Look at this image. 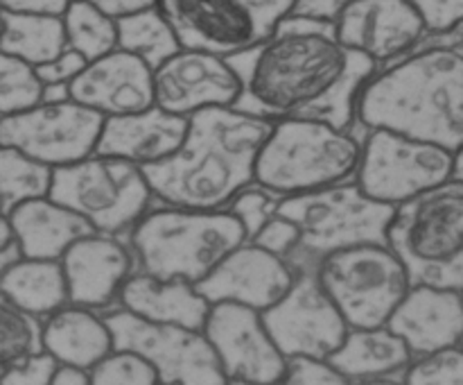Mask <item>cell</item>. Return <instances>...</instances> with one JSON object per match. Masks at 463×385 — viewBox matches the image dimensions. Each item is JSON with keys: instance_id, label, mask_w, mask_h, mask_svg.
Wrapping results in <instances>:
<instances>
[{"instance_id": "obj_1", "label": "cell", "mask_w": 463, "mask_h": 385, "mask_svg": "<svg viewBox=\"0 0 463 385\" xmlns=\"http://www.w3.org/2000/svg\"><path fill=\"white\" fill-rule=\"evenodd\" d=\"M274 122L235 107L194 113L179 152L145 168L154 197L167 207L229 208L244 188L256 184L258 157Z\"/></svg>"}, {"instance_id": "obj_2", "label": "cell", "mask_w": 463, "mask_h": 385, "mask_svg": "<svg viewBox=\"0 0 463 385\" xmlns=\"http://www.w3.org/2000/svg\"><path fill=\"white\" fill-rule=\"evenodd\" d=\"M229 59L244 82L235 109L280 120L326 98L346 72L351 50L339 41L335 23L288 14L269 39Z\"/></svg>"}, {"instance_id": "obj_3", "label": "cell", "mask_w": 463, "mask_h": 385, "mask_svg": "<svg viewBox=\"0 0 463 385\" xmlns=\"http://www.w3.org/2000/svg\"><path fill=\"white\" fill-rule=\"evenodd\" d=\"M357 120L411 139L463 148V48L434 45L384 68L362 91Z\"/></svg>"}, {"instance_id": "obj_4", "label": "cell", "mask_w": 463, "mask_h": 385, "mask_svg": "<svg viewBox=\"0 0 463 385\" xmlns=\"http://www.w3.org/2000/svg\"><path fill=\"white\" fill-rule=\"evenodd\" d=\"M247 240L242 222L229 208L203 211L165 204L149 211L131 231L140 272L194 285Z\"/></svg>"}, {"instance_id": "obj_5", "label": "cell", "mask_w": 463, "mask_h": 385, "mask_svg": "<svg viewBox=\"0 0 463 385\" xmlns=\"http://www.w3.org/2000/svg\"><path fill=\"white\" fill-rule=\"evenodd\" d=\"M364 143L315 118H280L258 157L256 184L279 197L312 193L357 177Z\"/></svg>"}, {"instance_id": "obj_6", "label": "cell", "mask_w": 463, "mask_h": 385, "mask_svg": "<svg viewBox=\"0 0 463 385\" xmlns=\"http://www.w3.org/2000/svg\"><path fill=\"white\" fill-rule=\"evenodd\" d=\"M396 207L371 197L357 179L283 197L279 213L301 229V245L288 258L294 270L319 267L330 254L357 245H389Z\"/></svg>"}, {"instance_id": "obj_7", "label": "cell", "mask_w": 463, "mask_h": 385, "mask_svg": "<svg viewBox=\"0 0 463 385\" xmlns=\"http://www.w3.org/2000/svg\"><path fill=\"white\" fill-rule=\"evenodd\" d=\"M389 245L411 284L463 293V184L450 179L398 207Z\"/></svg>"}, {"instance_id": "obj_8", "label": "cell", "mask_w": 463, "mask_h": 385, "mask_svg": "<svg viewBox=\"0 0 463 385\" xmlns=\"http://www.w3.org/2000/svg\"><path fill=\"white\" fill-rule=\"evenodd\" d=\"M50 197L84 216L95 231L111 236L134 229L156 199L143 166L107 154L57 168Z\"/></svg>"}, {"instance_id": "obj_9", "label": "cell", "mask_w": 463, "mask_h": 385, "mask_svg": "<svg viewBox=\"0 0 463 385\" xmlns=\"http://www.w3.org/2000/svg\"><path fill=\"white\" fill-rule=\"evenodd\" d=\"M317 272L351 329L389 324L414 285L392 245L371 243L339 249L326 256Z\"/></svg>"}, {"instance_id": "obj_10", "label": "cell", "mask_w": 463, "mask_h": 385, "mask_svg": "<svg viewBox=\"0 0 463 385\" xmlns=\"http://www.w3.org/2000/svg\"><path fill=\"white\" fill-rule=\"evenodd\" d=\"M357 184L392 207H402L455 177V152L392 130H369Z\"/></svg>"}, {"instance_id": "obj_11", "label": "cell", "mask_w": 463, "mask_h": 385, "mask_svg": "<svg viewBox=\"0 0 463 385\" xmlns=\"http://www.w3.org/2000/svg\"><path fill=\"white\" fill-rule=\"evenodd\" d=\"M107 322L116 349L134 351L152 362L161 385H224L229 380L203 331L156 324L125 308L107 315Z\"/></svg>"}, {"instance_id": "obj_12", "label": "cell", "mask_w": 463, "mask_h": 385, "mask_svg": "<svg viewBox=\"0 0 463 385\" xmlns=\"http://www.w3.org/2000/svg\"><path fill=\"white\" fill-rule=\"evenodd\" d=\"M107 116L77 100L43 102L30 111L0 118V145L16 148L57 168L98 154Z\"/></svg>"}, {"instance_id": "obj_13", "label": "cell", "mask_w": 463, "mask_h": 385, "mask_svg": "<svg viewBox=\"0 0 463 385\" xmlns=\"http://www.w3.org/2000/svg\"><path fill=\"white\" fill-rule=\"evenodd\" d=\"M262 320L285 358H330L351 331L315 267L298 270L292 290L262 311Z\"/></svg>"}, {"instance_id": "obj_14", "label": "cell", "mask_w": 463, "mask_h": 385, "mask_svg": "<svg viewBox=\"0 0 463 385\" xmlns=\"http://www.w3.org/2000/svg\"><path fill=\"white\" fill-rule=\"evenodd\" d=\"M156 107L193 118L213 107H235L244 93L238 68L224 54L181 48L154 71Z\"/></svg>"}, {"instance_id": "obj_15", "label": "cell", "mask_w": 463, "mask_h": 385, "mask_svg": "<svg viewBox=\"0 0 463 385\" xmlns=\"http://www.w3.org/2000/svg\"><path fill=\"white\" fill-rule=\"evenodd\" d=\"M158 7L184 48L231 57L274 34L249 0H161Z\"/></svg>"}, {"instance_id": "obj_16", "label": "cell", "mask_w": 463, "mask_h": 385, "mask_svg": "<svg viewBox=\"0 0 463 385\" xmlns=\"http://www.w3.org/2000/svg\"><path fill=\"white\" fill-rule=\"evenodd\" d=\"M203 333L215 347L229 379L274 385L288 367V358L276 347L256 308L233 302L213 303Z\"/></svg>"}, {"instance_id": "obj_17", "label": "cell", "mask_w": 463, "mask_h": 385, "mask_svg": "<svg viewBox=\"0 0 463 385\" xmlns=\"http://www.w3.org/2000/svg\"><path fill=\"white\" fill-rule=\"evenodd\" d=\"M337 36L348 50L389 63L414 53L428 30L411 0H353L339 16Z\"/></svg>"}, {"instance_id": "obj_18", "label": "cell", "mask_w": 463, "mask_h": 385, "mask_svg": "<svg viewBox=\"0 0 463 385\" xmlns=\"http://www.w3.org/2000/svg\"><path fill=\"white\" fill-rule=\"evenodd\" d=\"M297 270L288 258L267 252L247 240L231 252L211 274L199 281L197 290L211 303L233 302L267 311L292 290Z\"/></svg>"}, {"instance_id": "obj_19", "label": "cell", "mask_w": 463, "mask_h": 385, "mask_svg": "<svg viewBox=\"0 0 463 385\" xmlns=\"http://www.w3.org/2000/svg\"><path fill=\"white\" fill-rule=\"evenodd\" d=\"M71 98L107 118L147 111L156 107L154 71L140 57L118 48L86 66L71 84Z\"/></svg>"}, {"instance_id": "obj_20", "label": "cell", "mask_w": 463, "mask_h": 385, "mask_svg": "<svg viewBox=\"0 0 463 385\" xmlns=\"http://www.w3.org/2000/svg\"><path fill=\"white\" fill-rule=\"evenodd\" d=\"M71 303L107 308L120 299L122 288L134 274V254L111 234H90L77 240L61 258Z\"/></svg>"}, {"instance_id": "obj_21", "label": "cell", "mask_w": 463, "mask_h": 385, "mask_svg": "<svg viewBox=\"0 0 463 385\" xmlns=\"http://www.w3.org/2000/svg\"><path fill=\"white\" fill-rule=\"evenodd\" d=\"M414 358L459 347L463 340V293L414 284L389 320Z\"/></svg>"}, {"instance_id": "obj_22", "label": "cell", "mask_w": 463, "mask_h": 385, "mask_svg": "<svg viewBox=\"0 0 463 385\" xmlns=\"http://www.w3.org/2000/svg\"><path fill=\"white\" fill-rule=\"evenodd\" d=\"M190 118L176 116L161 107L131 116L107 118L98 154L120 157L138 166H156L167 161L188 139Z\"/></svg>"}, {"instance_id": "obj_23", "label": "cell", "mask_w": 463, "mask_h": 385, "mask_svg": "<svg viewBox=\"0 0 463 385\" xmlns=\"http://www.w3.org/2000/svg\"><path fill=\"white\" fill-rule=\"evenodd\" d=\"M125 311L156 322V324H176L185 329L203 331L213 303L197 290V285L181 279H158L147 272H136L129 276L120 293Z\"/></svg>"}, {"instance_id": "obj_24", "label": "cell", "mask_w": 463, "mask_h": 385, "mask_svg": "<svg viewBox=\"0 0 463 385\" xmlns=\"http://www.w3.org/2000/svg\"><path fill=\"white\" fill-rule=\"evenodd\" d=\"M7 217L27 258L61 261L77 240L98 234L84 216L52 197L21 204Z\"/></svg>"}, {"instance_id": "obj_25", "label": "cell", "mask_w": 463, "mask_h": 385, "mask_svg": "<svg viewBox=\"0 0 463 385\" xmlns=\"http://www.w3.org/2000/svg\"><path fill=\"white\" fill-rule=\"evenodd\" d=\"M45 351L52 353L61 365L90 371L116 351V342L107 317H99L93 308L72 303L45 322Z\"/></svg>"}, {"instance_id": "obj_26", "label": "cell", "mask_w": 463, "mask_h": 385, "mask_svg": "<svg viewBox=\"0 0 463 385\" xmlns=\"http://www.w3.org/2000/svg\"><path fill=\"white\" fill-rule=\"evenodd\" d=\"M353 383L373 379H396L405 374L414 353L396 331L384 326L351 329L342 347L328 358Z\"/></svg>"}, {"instance_id": "obj_27", "label": "cell", "mask_w": 463, "mask_h": 385, "mask_svg": "<svg viewBox=\"0 0 463 385\" xmlns=\"http://www.w3.org/2000/svg\"><path fill=\"white\" fill-rule=\"evenodd\" d=\"M0 294L39 317L54 315L71 302L63 263L48 258H23L0 272Z\"/></svg>"}, {"instance_id": "obj_28", "label": "cell", "mask_w": 463, "mask_h": 385, "mask_svg": "<svg viewBox=\"0 0 463 385\" xmlns=\"http://www.w3.org/2000/svg\"><path fill=\"white\" fill-rule=\"evenodd\" d=\"M0 50L32 66H43L68 50L63 16H39L3 9V41Z\"/></svg>"}, {"instance_id": "obj_29", "label": "cell", "mask_w": 463, "mask_h": 385, "mask_svg": "<svg viewBox=\"0 0 463 385\" xmlns=\"http://www.w3.org/2000/svg\"><path fill=\"white\" fill-rule=\"evenodd\" d=\"M118 32H120L118 48L140 57L152 71H156L184 48L175 27L158 5L118 18Z\"/></svg>"}, {"instance_id": "obj_30", "label": "cell", "mask_w": 463, "mask_h": 385, "mask_svg": "<svg viewBox=\"0 0 463 385\" xmlns=\"http://www.w3.org/2000/svg\"><path fill=\"white\" fill-rule=\"evenodd\" d=\"M380 72V63L366 54L351 50V62H348L346 72L342 80L328 91L326 98L312 104L297 118H315V120L330 122L344 131H353V125L357 120V104H360L362 91L366 89L371 80Z\"/></svg>"}, {"instance_id": "obj_31", "label": "cell", "mask_w": 463, "mask_h": 385, "mask_svg": "<svg viewBox=\"0 0 463 385\" xmlns=\"http://www.w3.org/2000/svg\"><path fill=\"white\" fill-rule=\"evenodd\" d=\"M54 168L16 148L0 145V208L3 216L32 199L50 197Z\"/></svg>"}, {"instance_id": "obj_32", "label": "cell", "mask_w": 463, "mask_h": 385, "mask_svg": "<svg viewBox=\"0 0 463 385\" xmlns=\"http://www.w3.org/2000/svg\"><path fill=\"white\" fill-rule=\"evenodd\" d=\"M63 23L68 48L84 54L89 62L107 57L120 45L118 18L89 0H72L68 12L63 14Z\"/></svg>"}, {"instance_id": "obj_33", "label": "cell", "mask_w": 463, "mask_h": 385, "mask_svg": "<svg viewBox=\"0 0 463 385\" xmlns=\"http://www.w3.org/2000/svg\"><path fill=\"white\" fill-rule=\"evenodd\" d=\"M45 351V324L39 315L0 299V361L3 365Z\"/></svg>"}, {"instance_id": "obj_34", "label": "cell", "mask_w": 463, "mask_h": 385, "mask_svg": "<svg viewBox=\"0 0 463 385\" xmlns=\"http://www.w3.org/2000/svg\"><path fill=\"white\" fill-rule=\"evenodd\" d=\"M45 100V84L39 71L23 59L0 57V118L30 111Z\"/></svg>"}, {"instance_id": "obj_35", "label": "cell", "mask_w": 463, "mask_h": 385, "mask_svg": "<svg viewBox=\"0 0 463 385\" xmlns=\"http://www.w3.org/2000/svg\"><path fill=\"white\" fill-rule=\"evenodd\" d=\"M90 385H161V379L143 356L116 349L90 370Z\"/></svg>"}, {"instance_id": "obj_36", "label": "cell", "mask_w": 463, "mask_h": 385, "mask_svg": "<svg viewBox=\"0 0 463 385\" xmlns=\"http://www.w3.org/2000/svg\"><path fill=\"white\" fill-rule=\"evenodd\" d=\"M405 385H463V347L419 356L402 374Z\"/></svg>"}, {"instance_id": "obj_37", "label": "cell", "mask_w": 463, "mask_h": 385, "mask_svg": "<svg viewBox=\"0 0 463 385\" xmlns=\"http://www.w3.org/2000/svg\"><path fill=\"white\" fill-rule=\"evenodd\" d=\"M280 202H283V197L267 190L265 186L251 184L229 204V211L242 222L249 240H253L271 217L279 216Z\"/></svg>"}, {"instance_id": "obj_38", "label": "cell", "mask_w": 463, "mask_h": 385, "mask_svg": "<svg viewBox=\"0 0 463 385\" xmlns=\"http://www.w3.org/2000/svg\"><path fill=\"white\" fill-rule=\"evenodd\" d=\"M274 385H353L328 358L289 356L283 376Z\"/></svg>"}, {"instance_id": "obj_39", "label": "cell", "mask_w": 463, "mask_h": 385, "mask_svg": "<svg viewBox=\"0 0 463 385\" xmlns=\"http://www.w3.org/2000/svg\"><path fill=\"white\" fill-rule=\"evenodd\" d=\"M61 362L50 351L21 358L3 365V385H52Z\"/></svg>"}, {"instance_id": "obj_40", "label": "cell", "mask_w": 463, "mask_h": 385, "mask_svg": "<svg viewBox=\"0 0 463 385\" xmlns=\"http://www.w3.org/2000/svg\"><path fill=\"white\" fill-rule=\"evenodd\" d=\"M425 23L428 36L450 34L463 25V0H411Z\"/></svg>"}, {"instance_id": "obj_41", "label": "cell", "mask_w": 463, "mask_h": 385, "mask_svg": "<svg viewBox=\"0 0 463 385\" xmlns=\"http://www.w3.org/2000/svg\"><path fill=\"white\" fill-rule=\"evenodd\" d=\"M251 243L260 245L267 252L276 254L280 258H289L301 245V229L298 225H294L289 217L285 216H274L265 226L260 229V234L251 240Z\"/></svg>"}, {"instance_id": "obj_42", "label": "cell", "mask_w": 463, "mask_h": 385, "mask_svg": "<svg viewBox=\"0 0 463 385\" xmlns=\"http://www.w3.org/2000/svg\"><path fill=\"white\" fill-rule=\"evenodd\" d=\"M89 59L84 54H80L77 50L68 48L66 53L59 54L57 59H52L50 63H43V66H36L41 80H43L45 89L48 86H71L81 72L89 66Z\"/></svg>"}, {"instance_id": "obj_43", "label": "cell", "mask_w": 463, "mask_h": 385, "mask_svg": "<svg viewBox=\"0 0 463 385\" xmlns=\"http://www.w3.org/2000/svg\"><path fill=\"white\" fill-rule=\"evenodd\" d=\"M351 3L353 0H294V7L289 14L319 18V21H328L337 25L339 16Z\"/></svg>"}, {"instance_id": "obj_44", "label": "cell", "mask_w": 463, "mask_h": 385, "mask_svg": "<svg viewBox=\"0 0 463 385\" xmlns=\"http://www.w3.org/2000/svg\"><path fill=\"white\" fill-rule=\"evenodd\" d=\"M3 9L16 14H39V16H63L72 0H0Z\"/></svg>"}, {"instance_id": "obj_45", "label": "cell", "mask_w": 463, "mask_h": 385, "mask_svg": "<svg viewBox=\"0 0 463 385\" xmlns=\"http://www.w3.org/2000/svg\"><path fill=\"white\" fill-rule=\"evenodd\" d=\"M249 3L260 12V16L265 18V23L271 30H276L280 18L288 16L294 7V0H249Z\"/></svg>"}, {"instance_id": "obj_46", "label": "cell", "mask_w": 463, "mask_h": 385, "mask_svg": "<svg viewBox=\"0 0 463 385\" xmlns=\"http://www.w3.org/2000/svg\"><path fill=\"white\" fill-rule=\"evenodd\" d=\"M89 3L98 5V7H102L104 12H109L111 16L120 18L125 16V14L140 12V9H147V7H156L161 0H89Z\"/></svg>"}, {"instance_id": "obj_47", "label": "cell", "mask_w": 463, "mask_h": 385, "mask_svg": "<svg viewBox=\"0 0 463 385\" xmlns=\"http://www.w3.org/2000/svg\"><path fill=\"white\" fill-rule=\"evenodd\" d=\"M52 385H90V371L72 365H59Z\"/></svg>"}, {"instance_id": "obj_48", "label": "cell", "mask_w": 463, "mask_h": 385, "mask_svg": "<svg viewBox=\"0 0 463 385\" xmlns=\"http://www.w3.org/2000/svg\"><path fill=\"white\" fill-rule=\"evenodd\" d=\"M23 258H27V256H25V252H23V247L18 240H12V243L3 245V247H0V272L7 270V267H12V265H16V263H21Z\"/></svg>"}, {"instance_id": "obj_49", "label": "cell", "mask_w": 463, "mask_h": 385, "mask_svg": "<svg viewBox=\"0 0 463 385\" xmlns=\"http://www.w3.org/2000/svg\"><path fill=\"white\" fill-rule=\"evenodd\" d=\"M353 385H405V383L398 379H373V380H360V383H353Z\"/></svg>"}, {"instance_id": "obj_50", "label": "cell", "mask_w": 463, "mask_h": 385, "mask_svg": "<svg viewBox=\"0 0 463 385\" xmlns=\"http://www.w3.org/2000/svg\"><path fill=\"white\" fill-rule=\"evenodd\" d=\"M452 179L461 181L463 184V148L455 154V177H452Z\"/></svg>"}, {"instance_id": "obj_51", "label": "cell", "mask_w": 463, "mask_h": 385, "mask_svg": "<svg viewBox=\"0 0 463 385\" xmlns=\"http://www.w3.org/2000/svg\"><path fill=\"white\" fill-rule=\"evenodd\" d=\"M224 385H262V383H256V380H247V379H229Z\"/></svg>"}, {"instance_id": "obj_52", "label": "cell", "mask_w": 463, "mask_h": 385, "mask_svg": "<svg viewBox=\"0 0 463 385\" xmlns=\"http://www.w3.org/2000/svg\"><path fill=\"white\" fill-rule=\"evenodd\" d=\"M461 347H463V340H461Z\"/></svg>"}, {"instance_id": "obj_53", "label": "cell", "mask_w": 463, "mask_h": 385, "mask_svg": "<svg viewBox=\"0 0 463 385\" xmlns=\"http://www.w3.org/2000/svg\"><path fill=\"white\" fill-rule=\"evenodd\" d=\"M461 48H463V45H461Z\"/></svg>"}]
</instances>
